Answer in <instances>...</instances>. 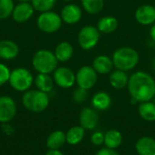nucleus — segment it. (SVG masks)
I'll list each match as a JSON object with an SVG mask.
<instances>
[{
  "label": "nucleus",
  "instance_id": "1",
  "mask_svg": "<svg viewBox=\"0 0 155 155\" xmlns=\"http://www.w3.org/2000/svg\"><path fill=\"white\" fill-rule=\"evenodd\" d=\"M127 86L132 98L137 102H148L155 97L154 79L145 72H136L132 74Z\"/></svg>",
  "mask_w": 155,
  "mask_h": 155
},
{
  "label": "nucleus",
  "instance_id": "2",
  "mask_svg": "<svg viewBox=\"0 0 155 155\" xmlns=\"http://www.w3.org/2000/svg\"><path fill=\"white\" fill-rule=\"evenodd\" d=\"M114 65L124 72L134 69L139 62V54L132 47H121L114 51L112 57Z\"/></svg>",
  "mask_w": 155,
  "mask_h": 155
},
{
  "label": "nucleus",
  "instance_id": "3",
  "mask_svg": "<svg viewBox=\"0 0 155 155\" xmlns=\"http://www.w3.org/2000/svg\"><path fill=\"white\" fill-rule=\"evenodd\" d=\"M49 95L39 90H28L22 97L24 107L33 113H42L49 105Z\"/></svg>",
  "mask_w": 155,
  "mask_h": 155
},
{
  "label": "nucleus",
  "instance_id": "4",
  "mask_svg": "<svg viewBox=\"0 0 155 155\" xmlns=\"http://www.w3.org/2000/svg\"><path fill=\"white\" fill-rule=\"evenodd\" d=\"M58 60L54 54L46 49L35 52L32 58V65L38 74H51L57 68Z\"/></svg>",
  "mask_w": 155,
  "mask_h": 155
},
{
  "label": "nucleus",
  "instance_id": "5",
  "mask_svg": "<svg viewBox=\"0 0 155 155\" xmlns=\"http://www.w3.org/2000/svg\"><path fill=\"white\" fill-rule=\"evenodd\" d=\"M34 81V76L29 70L24 67H17L11 71L8 83L14 90L26 92L32 86Z\"/></svg>",
  "mask_w": 155,
  "mask_h": 155
},
{
  "label": "nucleus",
  "instance_id": "6",
  "mask_svg": "<svg viewBox=\"0 0 155 155\" xmlns=\"http://www.w3.org/2000/svg\"><path fill=\"white\" fill-rule=\"evenodd\" d=\"M61 16L53 11L41 13L36 20L37 27L44 33L53 34L57 32L62 26Z\"/></svg>",
  "mask_w": 155,
  "mask_h": 155
},
{
  "label": "nucleus",
  "instance_id": "7",
  "mask_svg": "<svg viewBox=\"0 0 155 155\" xmlns=\"http://www.w3.org/2000/svg\"><path fill=\"white\" fill-rule=\"evenodd\" d=\"M100 32L93 25L84 26L78 33V43L84 50L93 49L99 42Z\"/></svg>",
  "mask_w": 155,
  "mask_h": 155
},
{
  "label": "nucleus",
  "instance_id": "8",
  "mask_svg": "<svg viewBox=\"0 0 155 155\" xmlns=\"http://www.w3.org/2000/svg\"><path fill=\"white\" fill-rule=\"evenodd\" d=\"M75 79L78 87L89 90L93 88L97 82V73L93 67L84 65L77 71Z\"/></svg>",
  "mask_w": 155,
  "mask_h": 155
},
{
  "label": "nucleus",
  "instance_id": "9",
  "mask_svg": "<svg viewBox=\"0 0 155 155\" xmlns=\"http://www.w3.org/2000/svg\"><path fill=\"white\" fill-rule=\"evenodd\" d=\"M54 82L61 88H71L76 82L74 73L68 67L61 66L54 71Z\"/></svg>",
  "mask_w": 155,
  "mask_h": 155
},
{
  "label": "nucleus",
  "instance_id": "10",
  "mask_svg": "<svg viewBox=\"0 0 155 155\" xmlns=\"http://www.w3.org/2000/svg\"><path fill=\"white\" fill-rule=\"evenodd\" d=\"M16 114V104L10 96H0V123L11 122Z\"/></svg>",
  "mask_w": 155,
  "mask_h": 155
},
{
  "label": "nucleus",
  "instance_id": "11",
  "mask_svg": "<svg viewBox=\"0 0 155 155\" xmlns=\"http://www.w3.org/2000/svg\"><path fill=\"white\" fill-rule=\"evenodd\" d=\"M35 9L31 2H22L15 5L12 17L16 23H25L34 15Z\"/></svg>",
  "mask_w": 155,
  "mask_h": 155
},
{
  "label": "nucleus",
  "instance_id": "12",
  "mask_svg": "<svg viewBox=\"0 0 155 155\" xmlns=\"http://www.w3.org/2000/svg\"><path fill=\"white\" fill-rule=\"evenodd\" d=\"M99 120V116L95 110L85 107L84 108L79 115L80 126H82L84 130H94L97 126Z\"/></svg>",
  "mask_w": 155,
  "mask_h": 155
},
{
  "label": "nucleus",
  "instance_id": "13",
  "mask_svg": "<svg viewBox=\"0 0 155 155\" xmlns=\"http://www.w3.org/2000/svg\"><path fill=\"white\" fill-rule=\"evenodd\" d=\"M60 16L65 24L74 25L82 18V10L75 4H68L62 9Z\"/></svg>",
  "mask_w": 155,
  "mask_h": 155
},
{
  "label": "nucleus",
  "instance_id": "14",
  "mask_svg": "<svg viewBox=\"0 0 155 155\" xmlns=\"http://www.w3.org/2000/svg\"><path fill=\"white\" fill-rule=\"evenodd\" d=\"M137 22L143 25H153L155 22V7L151 5H143L137 8L135 12Z\"/></svg>",
  "mask_w": 155,
  "mask_h": 155
},
{
  "label": "nucleus",
  "instance_id": "15",
  "mask_svg": "<svg viewBox=\"0 0 155 155\" xmlns=\"http://www.w3.org/2000/svg\"><path fill=\"white\" fill-rule=\"evenodd\" d=\"M20 49L16 43L11 40L0 41V58L10 61L15 59L19 54Z\"/></svg>",
  "mask_w": 155,
  "mask_h": 155
},
{
  "label": "nucleus",
  "instance_id": "16",
  "mask_svg": "<svg viewBox=\"0 0 155 155\" xmlns=\"http://www.w3.org/2000/svg\"><path fill=\"white\" fill-rule=\"evenodd\" d=\"M135 150L139 155H155V139L144 136L135 143Z\"/></svg>",
  "mask_w": 155,
  "mask_h": 155
},
{
  "label": "nucleus",
  "instance_id": "17",
  "mask_svg": "<svg viewBox=\"0 0 155 155\" xmlns=\"http://www.w3.org/2000/svg\"><path fill=\"white\" fill-rule=\"evenodd\" d=\"M114 66V65L112 58H110L107 55L96 56L93 62V68L95 70L97 74H109Z\"/></svg>",
  "mask_w": 155,
  "mask_h": 155
},
{
  "label": "nucleus",
  "instance_id": "18",
  "mask_svg": "<svg viewBox=\"0 0 155 155\" xmlns=\"http://www.w3.org/2000/svg\"><path fill=\"white\" fill-rule=\"evenodd\" d=\"M54 54L58 62H67L73 56L74 47L69 42H61L56 45Z\"/></svg>",
  "mask_w": 155,
  "mask_h": 155
},
{
  "label": "nucleus",
  "instance_id": "19",
  "mask_svg": "<svg viewBox=\"0 0 155 155\" xmlns=\"http://www.w3.org/2000/svg\"><path fill=\"white\" fill-rule=\"evenodd\" d=\"M112 104V99L110 95L105 92H98L92 98V105L95 110L105 111L110 108Z\"/></svg>",
  "mask_w": 155,
  "mask_h": 155
},
{
  "label": "nucleus",
  "instance_id": "20",
  "mask_svg": "<svg viewBox=\"0 0 155 155\" xmlns=\"http://www.w3.org/2000/svg\"><path fill=\"white\" fill-rule=\"evenodd\" d=\"M119 25V22L116 17L107 15L102 17L97 23V29L104 34H111L114 32Z\"/></svg>",
  "mask_w": 155,
  "mask_h": 155
},
{
  "label": "nucleus",
  "instance_id": "21",
  "mask_svg": "<svg viewBox=\"0 0 155 155\" xmlns=\"http://www.w3.org/2000/svg\"><path fill=\"white\" fill-rule=\"evenodd\" d=\"M36 89L44 93H50L54 89V79L48 74H38L34 81Z\"/></svg>",
  "mask_w": 155,
  "mask_h": 155
},
{
  "label": "nucleus",
  "instance_id": "22",
  "mask_svg": "<svg viewBox=\"0 0 155 155\" xmlns=\"http://www.w3.org/2000/svg\"><path fill=\"white\" fill-rule=\"evenodd\" d=\"M65 143V134L63 131H54L47 137L46 146L49 150H59Z\"/></svg>",
  "mask_w": 155,
  "mask_h": 155
},
{
  "label": "nucleus",
  "instance_id": "23",
  "mask_svg": "<svg viewBox=\"0 0 155 155\" xmlns=\"http://www.w3.org/2000/svg\"><path fill=\"white\" fill-rule=\"evenodd\" d=\"M109 81L110 84L114 89H124L126 85H128L129 77L124 71L117 69L111 74Z\"/></svg>",
  "mask_w": 155,
  "mask_h": 155
},
{
  "label": "nucleus",
  "instance_id": "24",
  "mask_svg": "<svg viewBox=\"0 0 155 155\" xmlns=\"http://www.w3.org/2000/svg\"><path fill=\"white\" fill-rule=\"evenodd\" d=\"M123 143V135L122 134L115 129L109 130L104 134V145L106 148L115 150L118 148Z\"/></svg>",
  "mask_w": 155,
  "mask_h": 155
},
{
  "label": "nucleus",
  "instance_id": "25",
  "mask_svg": "<svg viewBox=\"0 0 155 155\" xmlns=\"http://www.w3.org/2000/svg\"><path fill=\"white\" fill-rule=\"evenodd\" d=\"M66 143L70 145L80 143L84 137V129L82 126H73L65 134Z\"/></svg>",
  "mask_w": 155,
  "mask_h": 155
},
{
  "label": "nucleus",
  "instance_id": "26",
  "mask_svg": "<svg viewBox=\"0 0 155 155\" xmlns=\"http://www.w3.org/2000/svg\"><path fill=\"white\" fill-rule=\"evenodd\" d=\"M140 116L147 122L155 121V103L148 101L141 103L138 107Z\"/></svg>",
  "mask_w": 155,
  "mask_h": 155
},
{
  "label": "nucleus",
  "instance_id": "27",
  "mask_svg": "<svg viewBox=\"0 0 155 155\" xmlns=\"http://www.w3.org/2000/svg\"><path fill=\"white\" fill-rule=\"evenodd\" d=\"M84 9L90 15H96L100 13L104 5V0H82Z\"/></svg>",
  "mask_w": 155,
  "mask_h": 155
},
{
  "label": "nucleus",
  "instance_id": "28",
  "mask_svg": "<svg viewBox=\"0 0 155 155\" xmlns=\"http://www.w3.org/2000/svg\"><path fill=\"white\" fill-rule=\"evenodd\" d=\"M31 4L35 11L44 13L52 11L56 4V0H31Z\"/></svg>",
  "mask_w": 155,
  "mask_h": 155
},
{
  "label": "nucleus",
  "instance_id": "29",
  "mask_svg": "<svg viewBox=\"0 0 155 155\" xmlns=\"http://www.w3.org/2000/svg\"><path fill=\"white\" fill-rule=\"evenodd\" d=\"M15 5L13 0H0V20L12 15Z\"/></svg>",
  "mask_w": 155,
  "mask_h": 155
},
{
  "label": "nucleus",
  "instance_id": "30",
  "mask_svg": "<svg viewBox=\"0 0 155 155\" xmlns=\"http://www.w3.org/2000/svg\"><path fill=\"white\" fill-rule=\"evenodd\" d=\"M88 90H85V89H83L81 87H78L76 88L74 91V94H73V99L75 103L77 104H82L84 103L86 99H87V96H88V93H87Z\"/></svg>",
  "mask_w": 155,
  "mask_h": 155
},
{
  "label": "nucleus",
  "instance_id": "31",
  "mask_svg": "<svg viewBox=\"0 0 155 155\" xmlns=\"http://www.w3.org/2000/svg\"><path fill=\"white\" fill-rule=\"evenodd\" d=\"M10 73L11 71L9 70V68L5 64L0 63V86L4 85L9 81Z\"/></svg>",
  "mask_w": 155,
  "mask_h": 155
},
{
  "label": "nucleus",
  "instance_id": "32",
  "mask_svg": "<svg viewBox=\"0 0 155 155\" xmlns=\"http://www.w3.org/2000/svg\"><path fill=\"white\" fill-rule=\"evenodd\" d=\"M91 142L95 146H100L104 143V134L101 132H95L91 136Z\"/></svg>",
  "mask_w": 155,
  "mask_h": 155
},
{
  "label": "nucleus",
  "instance_id": "33",
  "mask_svg": "<svg viewBox=\"0 0 155 155\" xmlns=\"http://www.w3.org/2000/svg\"><path fill=\"white\" fill-rule=\"evenodd\" d=\"M95 155H119V153L114 150V149H109V148H103L101 150H99Z\"/></svg>",
  "mask_w": 155,
  "mask_h": 155
},
{
  "label": "nucleus",
  "instance_id": "34",
  "mask_svg": "<svg viewBox=\"0 0 155 155\" xmlns=\"http://www.w3.org/2000/svg\"><path fill=\"white\" fill-rule=\"evenodd\" d=\"M45 155H64V153L59 150H49Z\"/></svg>",
  "mask_w": 155,
  "mask_h": 155
},
{
  "label": "nucleus",
  "instance_id": "35",
  "mask_svg": "<svg viewBox=\"0 0 155 155\" xmlns=\"http://www.w3.org/2000/svg\"><path fill=\"white\" fill-rule=\"evenodd\" d=\"M150 35H151V38L155 42V24L152 26V28L150 30Z\"/></svg>",
  "mask_w": 155,
  "mask_h": 155
},
{
  "label": "nucleus",
  "instance_id": "36",
  "mask_svg": "<svg viewBox=\"0 0 155 155\" xmlns=\"http://www.w3.org/2000/svg\"><path fill=\"white\" fill-rule=\"evenodd\" d=\"M19 3H22V2H31V0H17Z\"/></svg>",
  "mask_w": 155,
  "mask_h": 155
},
{
  "label": "nucleus",
  "instance_id": "37",
  "mask_svg": "<svg viewBox=\"0 0 155 155\" xmlns=\"http://www.w3.org/2000/svg\"><path fill=\"white\" fill-rule=\"evenodd\" d=\"M153 67H154V70H155V59H154V61H153Z\"/></svg>",
  "mask_w": 155,
  "mask_h": 155
},
{
  "label": "nucleus",
  "instance_id": "38",
  "mask_svg": "<svg viewBox=\"0 0 155 155\" xmlns=\"http://www.w3.org/2000/svg\"><path fill=\"white\" fill-rule=\"evenodd\" d=\"M64 1H65V2H70V1H72V0H64Z\"/></svg>",
  "mask_w": 155,
  "mask_h": 155
},
{
  "label": "nucleus",
  "instance_id": "39",
  "mask_svg": "<svg viewBox=\"0 0 155 155\" xmlns=\"http://www.w3.org/2000/svg\"><path fill=\"white\" fill-rule=\"evenodd\" d=\"M154 7H155V6H154Z\"/></svg>",
  "mask_w": 155,
  "mask_h": 155
},
{
  "label": "nucleus",
  "instance_id": "40",
  "mask_svg": "<svg viewBox=\"0 0 155 155\" xmlns=\"http://www.w3.org/2000/svg\"><path fill=\"white\" fill-rule=\"evenodd\" d=\"M154 103H155V102H154Z\"/></svg>",
  "mask_w": 155,
  "mask_h": 155
}]
</instances>
